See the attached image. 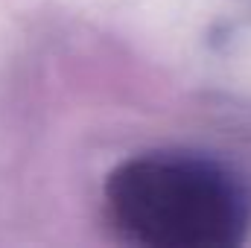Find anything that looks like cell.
<instances>
[{"label": "cell", "instance_id": "1", "mask_svg": "<svg viewBox=\"0 0 251 248\" xmlns=\"http://www.w3.org/2000/svg\"><path fill=\"white\" fill-rule=\"evenodd\" d=\"M114 231L146 248H231L243 243L251 201L222 164L190 152H146L105 184Z\"/></svg>", "mask_w": 251, "mask_h": 248}]
</instances>
